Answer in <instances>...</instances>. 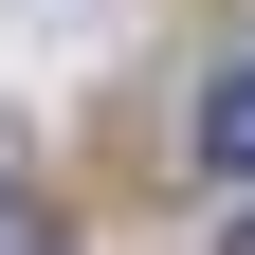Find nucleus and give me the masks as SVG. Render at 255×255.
I'll return each instance as SVG.
<instances>
[{
    "instance_id": "obj_2",
    "label": "nucleus",
    "mask_w": 255,
    "mask_h": 255,
    "mask_svg": "<svg viewBox=\"0 0 255 255\" xmlns=\"http://www.w3.org/2000/svg\"><path fill=\"white\" fill-rule=\"evenodd\" d=\"M0 255H55V237H37V219H0Z\"/></svg>"
},
{
    "instance_id": "obj_1",
    "label": "nucleus",
    "mask_w": 255,
    "mask_h": 255,
    "mask_svg": "<svg viewBox=\"0 0 255 255\" xmlns=\"http://www.w3.org/2000/svg\"><path fill=\"white\" fill-rule=\"evenodd\" d=\"M201 128H219V164L255 182V55H237V73H219V110H201Z\"/></svg>"
},
{
    "instance_id": "obj_3",
    "label": "nucleus",
    "mask_w": 255,
    "mask_h": 255,
    "mask_svg": "<svg viewBox=\"0 0 255 255\" xmlns=\"http://www.w3.org/2000/svg\"><path fill=\"white\" fill-rule=\"evenodd\" d=\"M237 255H255V237H237Z\"/></svg>"
}]
</instances>
